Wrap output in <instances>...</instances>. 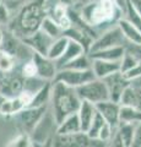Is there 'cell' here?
I'll return each mask as SVG.
<instances>
[{"mask_svg": "<svg viewBox=\"0 0 141 147\" xmlns=\"http://www.w3.org/2000/svg\"><path fill=\"white\" fill-rule=\"evenodd\" d=\"M124 53H125V47H114L87 54L91 59H99V60H107V61H120Z\"/></svg>", "mask_w": 141, "mask_h": 147, "instance_id": "cell-21", "label": "cell"}, {"mask_svg": "<svg viewBox=\"0 0 141 147\" xmlns=\"http://www.w3.org/2000/svg\"><path fill=\"white\" fill-rule=\"evenodd\" d=\"M109 142H111V146L109 147H125L124 145H123V142L119 140V137H118L115 134H114V136L112 137V140Z\"/></svg>", "mask_w": 141, "mask_h": 147, "instance_id": "cell-38", "label": "cell"}, {"mask_svg": "<svg viewBox=\"0 0 141 147\" xmlns=\"http://www.w3.org/2000/svg\"><path fill=\"white\" fill-rule=\"evenodd\" d=\"M97 112L103 117V119L106 120L109 125L113 129H115L119 125V110H120V104L117 102L108 99V100H103L97 104H94Z\"/></svg>", "mask_w": 141, "mask_h": 147, "instance_id": "cell-14", "label": "cell"}, {"mask_svg": "<svg viewBox=\"0 0 141 147\" xmlns=\"http://www.w3.org/2000/svg\"><path fill=\"white\" fill-rule=\"evenodd\" d=\"M125 44L126 40L123 37V33L120 32L119 27L115 25L102 32V33H99L98 37L91 44L87 53H93V52H98V50L114 48V47H125Z\"/></svg>", "mask_w": 141, "mask_h": 147, "instance_id": "cell-7", "label": "cell"}, {"mask_svg": "<svg viewBox=\"0 0 141 147\" xmlns=\"http://www.w3.org/2000/svg\"><path fill=\"white\" fill-rule=\"evenodd\" d=\"M123 17H124L126 21H129L131 25H134L136 28L141 32V16H140V13L135 10V7L133 6L130 0H128L126 7H125L124 12H123Z\"/></svg>", "mask_w": 141, "mask_h": 147, "instance_id": "cell-30", "label": "cell"}, {"mask_svg": "<svg viewBox=\"0 0 141 147\" xmlns=\"http://www.w3.org/2000/svg\"><path fill=\"white\" fill-rule=\"evenodd\" d=\"M140 61L141 60H139L135 55H133L130 52H128V50L125 49V53H124V55H123V58L120 60V72H125V71L130 70L131 67L138 65Z\"/></svg>", "mask_w": 141, "mask_h": 147, "instance_id": "cell-31", "label": "cell"}, {"mask_svg": "<svg viewBox=\"0 0 141 147\" xmlns=\"http://www.w3.org/2000/svg\"><path fill=\"white\" fill-rule=\"evenodd\" d=\"M91 140L86 132H74V134H55L51 139L52 147H90Z\"/></svg>", "mask_w": 141, "mask_h": 147, "instance_id": "cell-9", "label": "cell"}, {"mask_svg": "<svg viewBox=\"0 0 141 147\" xmlns=\"http://www.w3.org/2000/svg\"><path fill=\"white\" fill-rule=\"evenodd\" d=\"M6 99H7V98L5 97V96H3L1 93H0V108L3 107V104L5 103V100H6Z\"/></svg>", "mask_w": 141, "mask_h": 147, "instance_id": "cell-43", "label": "cell"}, {"mask_svg": "<svg viewBox=\"0 0 141 147\" xmlns=\"http://www.w3.org/2000/svg\"><path fill=\"white\" fill-rule=\"evenodd\" d=\"M54 126H57L55 119H54L53 114L47 110L44 117L40 119V121L34 127V130L31 132L30 137L32 140V142L33 144H45V142L51 141L52 131Z\"/></svg>", "mask_w": 141, "mask_h": 147, "instance_id": "cell-10", "label": "cell"}, {"mask_svg": "<svg viewBox=\"0 0 141 147\" xmlns=\"http://www.w3.org/2000/svg\"><path fill=\"white\" fill-rule=\"evenodd\" d=\"M63 69H71V70H88L91 69V58L87 53H84L75 58L74 60L67 63Z\"/></svg>", "mask_w": 141, "mask_h": 147, "instance_id": "cell-28", "label": "cell"}, {"mask_svg": "<svg viewBox=\"0 0 141 147\" xmlns=\"http://www.w3.org/2000/svg\"><path fill=\"white\" fill-rule=\"evenodd\" d=\"M96 79L93 71L88 69V70H71V69H60L58 70L55 77H54V82H63L64 85L72 87V88H77V87L82 86L87 82Z\"/></svg>", "mask_w": 141, "mask_h": 147, "instance_id": "cell-8", "label": "cell"}, {"mask_svg": "<svg viewBox=\"0 0 141 147\" xmlns=\"http://www.w3.org/2000/svg\"><path fill=\"white\" fill-rule=\"evenodd\" d=\"M16 64L17 61L15 60V58H12L11 55L0 50V71H4V72L11 71L16 66Z\"/></svg>", "mask_w": 141, "mask_h": 147, "instance_id": "cell-32", "label": "cell"}, {"mask_svg": "<svg viewBox=\"0 0 141 147\" xmlns=\"http://www.w3.org/2000/svg\"><path fill=\"white\" fill-rule=\"evenodd\" d=\"M117 26L119 27V30L123 33V37L125 38L126 43L134 44V45L141 44V32L134 25H131L129 21H126L124 17L119 18V21L117 22Z\"/></svg>", "mask_w": 141, "mask_h": 147, "instance_id": "cell-20", "label": "cell"}, {"mask_svg": "<svg viewBox=\"0 0 141 147\" xmlns=\"http://www.w3.org/2000/svg\"><path fill=\"white\" fill-rule=\"evenodd\" d=\"M53 40L54 39L51 38L48 34H45L42 30H37L32 34L22 38V42L28 48L32 49L33 53L44 55V57H47V53L49 50L51 44L53 43Z\"/></svg>", "mask_w": 141, "mask_h": 147, "instance_id": "cell-12", "label": "cell"}, {"mask_svg": "<svg viewBox=\"0 0 141 147\" xmlns=\"http://www.w3.org/2000/svg\"><path fill=\"white\" fill-rule=\"evenodd\" d=\"M51 88H52V81H48L39 91L36 92L30 107H44V105H48L49 99H51Z\"/></svg>", "mask_w": 141, "mask_h": 147, "instance_id": "cell-26", "label": "cell"}, {"mask_svg": "<svg viewBox=\"0 0 141 147\" xmlns=\"http://www.w3.org/2000/svg\"><path fill=\"white\" fill-rule=\"evenodd\" d=\"M1 1H3V0H0V3H1Z\"/></svg>", "mask_w": 141, "mask_h": 147, "instance_id": "cell-46", "label": "cell"}, {"mask_svg": "<svg viewBox=\"0 0 141 147\" xmlns=\"http://www.w3.org/2000/svg\"><path fill=\"white\" fill-rule=\"evenodd\" d=\"M67 43H69V38L65 37L64 34H63L61 37H59V38H57V39H54L53 43L51 44V47H49L47 57L49 59H52V60H54V61L58 60V59L63 55V53H64Z\"/></svg>", "mask_w": 141, "mask_h": 147, "instance_id": "cell-24", "label": "cell"}, {"mask_svg": "<svg viewBox=\"0 0 141 147\" xmlns=\"http://www.w3.org/2000/svg\"><path fill=\"white\" fill-rule=\"evenodd\" d=\"M85 24L93 27L97 33L115 26L123 12L113 0H92L81 10L76 11Z\"/></svg>", "mask_w": 141, "mask_h": 147, "instance_id": "cell-2", "label": "cell"}, {"mask_svg": "<svg viewBox=\"0 0 141 147\" xmlns=\"http://www.w3.org/2000/svg\"><path fill=\"white\" fill-rule=\"evenodd\" d=\"M91 70L96 79H104L114 72L120 71V61H107L99 59H91Z\"/></svg>", "mask_w": 141, "mask_h": 147, "instance_id": "cell-16", "label": "cell"}, {"mask_svg": "<svg viewBox=\"0 0 141 147\" xmlns=\"http://www.w3.org/2000/svg\"><path fill=\"white\" fill-rule=\"evenodd\" d=\"M3 37H4V26H0V45L3 42Z\"/></svg>", "mask_w": 141, "mask_h": 147, "instance_id": "cell-44", "label": "cell"}, {"mask_svg": "<svg viewBox=\"0 0 141 147\" xmlns=\"http://www.w3.org/2000/svg\"><path fill=\"white\" fill-rule=\"evenodd\" d=\"M10 18H11L10 11H9V9L4 4V1H1L0 3V26L5 27L7 25V22L10 21Z\"/></svg>", "mask_w": 141, "mask_h": 147, "instance_id": "cell-36", "label": "cell"}, {"mask_svg": "<svg viewBox=\"0 0 141 147\" xmlns=\"http://www.w3.org/2000/svg\"><path fill=\"white\" fill-rule=\"evenodd\" d=\"M96 113H97V109L94 107V104L87 102V100H81L79 110H77V117H79L81 131L82 132H86L88 130Z\"/></svg>", "mask_w": 141, "mask_h": 147, "instance_id": "cell-19", "label": "cell"}, {"mask_svg": "<svg viewBox=\"0 0 141 147\" xmlns=\"http://www.w3.org/2000/svg\"><path fill=\"white\" fill-rule=\"evenodd\" d=\"M57 3L61 4L64 6H67V7H70L72 5V0H57Z\"/></svg>", "mask_w": 141, "mask_h": 147, "instance_id": "cell-41", "label": "cell"}, {"mask_svg": "<svg viewBox=\"0 0 141 147\" xmlns=\"http://www.w3.org/2000/svg\"><path fill=\"white\" fill-rule=\"evenodd\" d=\"M131 4H133V6L135 7V10L140 13L141 16V0H130Z\"/></svg>", "mask_w": 141, "mask_h": 147, "instance_id": "cell-40", "label": "cell"}, {"mask_svg": "<svg viewBox=\"0 0 141 147\" xmlns=\"http://www.w3.org/2000/svg\"><path fill=\"white\" fill-rule=\"evenodd\" d=\"M81 125L77 117V113H72L70 115L64 118L57 125L55 134H74V132H80Z\"/></svg>", "mask_w": 141, "mask_h": 147, "instance_id": "cell-22", "label": "cell"}, {"mask_svg": "<svg viewBox=\"0 0 141 147\" xmlns=\"http://www.w3.org/2000/svg\"><path fill=\"white\" fill-rule=\"evenodd\" d=\"M32 60L36 65V72L37 76L45 81H53L58 72V67L55 65V61L49 59L48 57L40 55L37 53H33Z\"/></svg>", "mask_w": 141, "mask_h": 147, "instance_id": "cell-13", "label": "cell"}, {"mask_svg": "<svg viewBox=\"0 0 141 147\" xmlns=\"http://www.w3.org/2000/svg\"><path fill=\"white\" fill-rule=\"evenodd\" d=\"M136 124H126V123H119L115 135L119 137V140L123 142V145L125 147H130L131 142H133L134 137V130H135Z\"/></svg>", "mask_w": 141, "mask_h": 147, "instance_id": "cell-23", "label": "cell"}, {"mask_svg": "<svg viewBox=\"0 0 141 147\" xmlns=\"http://www.w3.org/2000/svg\"><path fill=\"white\" fill-rule=\"evenodd\" d=\"M90 147H92V146H90Z\"/></svg>", "mask_w": 141, "mask_h": 147, "instance_id": "cell-47", "label": "cell"}, {"mask_svg": "<svg viewBox=\"0 0 141 147\" xmlns=\"http://www.w3.org/2000/svg\"><path fill=\"white\" fill-rule=\"evenodd\" d=\"M119 104L129 105L141 112V86L135 85V82H131L123 92Z\"/></svg>", "mask_w": 141, "mask_h": 147, "instance_id": "cell-17", "label": "cell"}, {"mask_svg": "<svg viewBox=\"0 0 141 147\" xmlns=\"http://www.w3.org/2000/svg\"><path fill=\"white\" fill-rule=\"evenodd\" d=\"M113 1H114L115 5L121 10V12H124L125 7H126V4H128V0H113Z\"/></svg>", "mask_w": 141, "mask_h": 147, "instance_id": "cell-39", "label": "cell"}, {"mask_svg": "<svg viewBox=\"0 0 141 147\" xmlns=\"http://www.w3.org/2000/svg\"><path fill=\"white\" fill-rule=\"evenodd\" d=\"M102 80L104 84H106V87L108 90L109 99L113 100V102H117V103H119L124 90L131 84L130 81H128L123 76V74L120 71L112 74V75L104 77Z\"/></svg>", "mask_w": 141, "mask_h": 147, "instance_id": "cell-11", "label": "cell"}, {"mask_svg": "<svg viewBox=\"0 0 141 147\" xmlns=\"http://www.w3.org/2000/svg\"><path fill=\"white\" fill-rule=\"evenodd\" d=\"M47 0H28L11 16L6 28L20 39L39 30L40 24L47 16Z\"/></svg>", "mask_w": 141, "mask_h": 147, "instance_id": "cell-1", "label": "cell"}, {"mask_svg": "<svg viewBox=\"0 0 141 147\" xmlns=\"http://www.w3.org/2000/svg\"><path fill=\"white\" fill-rule=\"evenodd\" d=\"M33 147H52V146H51V141H48L45 144H33Z\"/></svg>", "mask_w": 141, "mask_h": 147, "instance_id": "cell-42", "label": "cell"}, {"mask_svg": "<svg viewBox=\"0 0 141 147\" xmlns=\"http://www.w3.org/2000/svg\"><path fill=\"white\" fill-rule=\"evenodd\" d=\"M130 147H141V121L135 125L134 130V137Z\"/></svg>", "mask_w": 141, "mask_h": 147, "instance_id": "cell-37", "label": "cell"}, {"mask_svg": "<svg viewBox=\"0 0 141 147\" xmlns=\"http://www.w3.org/2000/svg\"><path fill=\"white\" fill-rule=\"evenodd\" d=\"M39 30H42L45 34H48L53 39L59 38V37H61L63 33H64V31L60 28V26H59L57 22H54L49 16L44 17V20L42 21V24H40Z\"/></svg>", "mask_w": 141, "mask_h": 147, "instance_id": "cell-27", "label": "cell"}, {"mask_svg": "<svg viewBox=\"0 0 141 147\" xmlns=\"http://www.w3.org/2000/svg\"><path fill=\"white\" fill-rule=\"evenodd\" d=\"M20 72L21 75L27 79V77H33V76H37V72H36V65L32 59L30 60H26L21 64L20 66Z\"/></svg>", "mask_w": 141, "mask_h": 147, "instance_id": "cell-34", "label": "cell"}, {"mask_svg": "<svg viewBox=\"0 0 141 147\" xmlns=\"http://www.w3.org/2000/svg\"><path fill=\"white\" fill-rule=\"evenodd\" d=\"M47 110L48 105H44V107H26L21 109L19 113L13 115L17 127L20 129L22 134L31 135V132L34 130V127L40 121V119L44 117Z\"/></svg>", "mask_w": 141, "mask_h": 147, "instance_id": "cell-4", "label": "cell"}, {"mask_svg": "<svg viewBox=\"0 0 141 147\" xmlns=\"http://www.w3.org/2000/svg\"><path fill=\"white\" fill-rule=\"evenodd\" d=\"M123 76L125 77L128 81L133 82V81H136V80H140L141 79V61L138 64V65H135L134 67H131L130 70L125 71V72H121Z\"/></svg>", "mask_w": 141, "mask_h": 147, "instance_id": "cell-35", "label": "cell"}, {"mask_svg": "<svg viewBox=\"0 0 141 147\" xmlns=\"http://www.w3.org/2000/svg\"><path fill=\"white\" fill-rule=\"evenodd\" d=\"M47 1H48V6H49V5H52V4L57 3V0H47Z\"/></svg>", "mask_w": 141, "mask_h": 147, "instance_id": "cell-45", "label": "cell"}, {"mask_svg": "<svg viewBox=\"0 0 141 147\" xmlns=\"http://www.w3.org/2000/svg\"><path fill=\"white\" fill-rule=\"evenodd\" d=\"M7 147H33V142L31 140L30 135L21 134L19 136H16L10 144L7 145Z\"/></svg>", "mask_w": 141, "mask_h": 147, "instance_id": "cell-33", "label": "cell"}, {"mask_svg": "<svg viewBox=\"0 0 141 147\" xmlns=\"http://www.w3.org/2000/svg\"><path fill=\"white\" fill-rule=\"evenodd\" d=\"M141 121V112L129 105H120L119 110V123L138 124Z\"/></svg>", "mask_w": 141, "mask_h": 147, "instance_id": "cell-25", "label": "cell"}, {"mask_svg": "<svg viewBox=\"0 0 141 147\" xmlns=\"http://www.w3.org/2000/svg\"><path fill=\"white\" fill-rule=\"evenodd\" d=\"M25 77L21 75L20 67L15 66L11 71H0V93L6 98L17 97L24 88Z\"/></svg>", "mask_w": 141, "mask_h": 147, "instance_id": "cell-6", "label": "cell"}, {"mask_svg": "<svg viewBox=\"0 0 141 147\" xmlns=\"http://www.w3.org/2000/svg\"><path fill=\"white\" fill-rule=\"evenodd\" d=\"M75 90L81 100H87V102L92 104H97L99 102L109 99L106 84L101 79H94L92 81L87 82V84L77 87Z\"/></svg>", "mask_w": 141, "mask_h": 147, "instance_id": "cell-5", "label": "cell"}, {"mask_svg": "<svg viewBox=\"0 0 141 147\" xmlns=\"http://www.w3.org/2000/svg\"><path fill=\"white\" fill-rule=\"evenodd\" d=\"M47 16L51 17L54 22H57L63 31H66L67 28H70L71 20H70L69 7L67 6H64L59 3H54L48 6Z\"/></svg>", "mask_w": 141, "mask_h": 147, "instance_id": "cell-15", "label": "cell"}, {"mask_svg": "<svg viewBox=\"0 0 141 147\" xmlns=\"http://www.w3.org/2000/svg\"><path fill=\"white\" fill-rule=\"evenodd\" d=\"M106 123H107V121L103 119V117L97 112V113H96V115H94V118H93L92 123H91L90 127H88V130L86 131L87 136H88L92 141H97L99 131L102 130V127L104 126V124H106Z\"/></svg>", "mask_w": 141, "mask_h": 147, "instance_id": "cell-29", "label": "cell"}, {"mask_svg": "<svg viewBox=\"0 0 141 147\" xmlns=\"http://www.w3.org/2000/svg\"><path fill=\"white\" fill-rule=\"evenodd\" d=\"M49 103L52 104V114L58 125L67 115L77 113L81 99L77 96L75 88L64 85L63 82L52 81Z\"/></svg>", "mask_w": 141, "mask_h": 147, "instance_id": "cell-3", "label": "cell"}, {"mask_svg": "<svg viewBox=\"0 0 141 147\" xmlns=\"http://www.w3.org/2000/svg\"><path fill=\"white\" fill-rule=\"evenodd\" d=\"M84 53H86V50H85V48L82 47V45H81L80 43L75 42V40L69 39V43H67L63 55L58 59V60H55V65L58 67V70L63 69L67 63H70L71 60H74L75 58H77L79 55L84 54Z\"/></svg>", "mask_w": 141, "mask_h": 147, "instance_id": "cell-18", "label": "cell"}]
</instances>
